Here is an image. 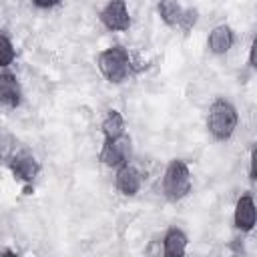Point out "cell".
<instances>
[{
    "label": "cell",
    "instance_id": "obj_1",
    "mask_svg": "<svg viewBox=\"0 0 257 257\" xmlns=\"http://www.w3.org/2000/svg\"><path fill=\"white\" fill-rule=\"evenodd\" d=\"M239 126V112L237 106L229 98H215L207 110V133L217 143H227L235 135Z\"/></svg>",
    "mask_w": 257,
    "mask_h": 257
},
{
    "label": "cell",
    "instance_id": "obj_2",
    "mask_svg": "<svg viewBox=\"0 0 257 257\" xmlns=\"http://www.w3.org/2000/svg\"><path fill=\"white\" fill-rule=\"evenodd\" d=\"M96 68L110 84H122L133 74V56L122 44H112L96 54Z\"/></svg>",
    "mask_w": 257,
    "mask_h": 257
},
{
    "label": "cell",
    "instance_id": "obj_3",
    "mask_svg": "<svg viewBox=\"0 0 257 257\" xmlns=\"http://www.w3.org/2000/svg\"><path fill=\"white\" fill-rule=\"evenodd\" d=\"M161 191L169 203H179L189 197V193L193 191V175L185 159H173L167 163L161 181Z\"/></svg>",
    "mask_w": 257,
    "mask_h": 257
},
{
    "label": "cell",
    "instance_id": "obj_4",
    "mask_svg": "<svg viewBox=\"0 0 257 257\" xmlns=\"http://www.w3.org/2000/svg\"><path fill=\"white\" fill-rule=\"evenodd\" d=\"M133 157V139L124 133L116 139H102V147L98 151V161L108 167V169H116L122 163L131 161Z\"/></svg>",
    "mask_w": 257,
    "mask_h": 257
},
{
    "label": "cell",
    "instance_id": "obj_5",
    "mask_svg": "<svg viewBox=\"0 0 257 257\" xmlns=\"http://www.w3.org/2000/svg\"><path fill=\"white\" fill-rule=\"evenodd\" d=\"M98 20L110 32H126L133 24L126 0H108L98 12Z\"/></svg>",
    "mask_w": 257,
    "mask_h": 257
},
{
    "label": "cell",
    "instance_id": "obj_6",
    "mask_svg": "<svg viewBox=\"0 0 257 257\" xmlns=\"http://www.w3.org/2000/svg\"><path fill=\"white\" fill-rule=\"evenodd\" d=\"M6 167L10 169L12 177L24 185H32L40 173V161L30 149H18Z\"/></svg>",
    "mask_w": 257,
    "mask_h": 257
},
{
    "label": "cell",
    "instance_id": "obj_7",
    "mask_svg": "<svg viewBox=\"0 0 257 257\" xmlns=\"http://www.w3.org/2000/svg\"><path fill=\"white\" fill-rule=\"evenodd\" d=\"M143 181H145L143 173L131 161H126V163H122L120 167L114 169V187L122 197L139 195V191L143 187Z\"/></svg>",
    "mask_w": 257,
    "mask_h": 257
},
{
    "label": "cell",
    "instance_id": "obj_8",
    "mask_svg": "<svg viewBox=\"0 0 257 257\" xmlns=\"http://www.w3.org/2000/svg\"><path fill=\"white\" fill-rule=\"evenodd\" d=\"M257 225V205L251 193H243L235 201L233 209V227L241 233H251Z\"/></svg>",
    "mask_w": 257,
    "mask_h": 257
},
{
    "label": "cell",
    "instance_id": "obj_9",
    "mask_svg": "<svg viewBox=\"0 0 257 257\" xmlns=\"http://www.w3.org/2000/svg\"><path fill=\"white\" fill-rule=\"evenodd\" d=\"M22 100L24 90L18 76L8 68H0V108H18Z\"/></svg>",
    "mask_w": 257,
    "mask_h": 257
},
{
    "label": "cell",
    "instance_id": "obj_10",
    "mask_svg": "<svg viewBox=\"0 0 257 257\" xmlns=\"http://www.w3.org/2000/svg\"><path fill=\"white\" fill-rule=\"evenodd\" d=\"M233 44H235V30L227 22H221L209 30L207 50L213 56H225L233 48Z\"/></svg>",
    "mask_w": 257,
    "mask_h": 257
},
{
    "label": "cell",
    "instance_id": "obj_11",
    "mask_svg": "<svg viewBox=\"0 0 257 257\" xmlns=\"http://www.w3.org/2000/svg\"><path fill=\"white\" fill-rule=\"evenodd\" d=\"M187 247H189V235L173 225L165 231L163 235V255L165 257H183L187 253Z\"/></svg>",
    "mask_w": 257,
    "mask_h": 257
},
{
    "label": "cell",
    "instance_id": "obj_12",
    "mask_svg": "<svg viewBox=\"0 0 257 257\" xmlns=\"http://www.w3.org/2000/svg\"><path fill=\"white\" fill-rule=\"evenodd\" d=\"M100 133H102V139H116V137L124 135L126 122H124L122 112L116 108H108L102 122H100Z\"/></svg>",
    "mask_w": 257,
    "mask_h": 257
},
{
    "label": "cell",
    "instance_id": "obj_13",
    "mask_svg": "<svg viewBox=\"0 0 257 257\" xmlns=\"http://www.w3.org/2000/svg\"><path fill=\"white\" fill-rule=\"evenodd\" d=\"M183 10H185V6L181 4V0H159L157 2V14L163 20V24L169 26V28L179 26Z\"/></svg>",
    "mask_w": 257,
    "mask_h": 257
},
{
    "label": "cell",
    "instance_id": "obj_14",
    "mask_svg": "<svg viewBox=\"0 0 257 257\" xmlns=\"http://www.w3.org/2000/svg\"><path fill=\"white\" fill-rule=\"evenodd\" d=\"M18 151V141L12 133L0 131V165H8V161Z\"/></svg>",
    "mask_w": 257,
    "mask_h": 257
},
{
    "label": "cell",
    "instance_id": "obj_15",
    "mask_svg": "<svg viewBox=\"0 0 257 257\" xmlns=\"http://www.w3.org/2000/svg\"><path fill=\"white\" fill-rule=\"evenodd\" d=\"M16 60V48L6 32H0V68H8Z\"/></svg>",
    "mask_w": 257,
    "mask_h": 257
},
{
    "label": "cell",
    "instance_id": "obj_16",
    "mask_svg": "<svg viewBox=\"0 0 257 257\" xmlns=\"http://www.w3.org/2000/svg\"><path fill=\"white\" fill-rule=\"evenodd\" d=\"M197 22H199V10H197V8H193V6H189V8H185V10H183V16H181V20H179V26H177V28H181L185 34H189V32L197 26Z\"/></svg>",
    "mask_w": 257,
    "mask_h": 257
},
{
    "label": "cell",
    "instance_id": "obj_17",
    "mask_svg": "<svg viewBox=\"0 0 257 257\" xmlns=\"http://www.w3.org/2000/svg\"><path fill=\"white\" fill-rule=\"evenodd\" d=\"M255 161H257V149L253 147L251 153H249V181L251 183H255V179H257V175H255Z\"/></svg>",
    "mask_w": 257,
    "mask_h": 257
},
{
    "label": "cell",
    "instance_id": "obj_18",
    "mask_svg": "<svg viewBox=\"0 0 257 257\" xmlns=\"http://www.w3.org/2000/svg\"><path fill=\"white\" fill-rule=\"evenodd\" d=\"M32 4L40 10H50V8H56L58 4H62V0H32Z\"/></svg>",
    "mask_w": 257,
    "mask_h": 257
},
{
    "label": "cell",
    "instance_id": "obj_19",
    "mask_svg": "<svg viewBox=\"0 0 257 257\" xmlns=\"http://www.w3.org/2000/svg\"><path fill=\"white\" fill-rule=\"evenodd\" d=\"M255 48H257V40H253L251 46H249V60H247V64H249L251 70L257 68V64H255Z\"/></svg>",
    "mask_w": 257,
    "mask_h": 257
},
{
    "label": "cell",
    "instance_id": "obj_20",
    "mask_svg": "<svg viewBox=\"0 0 257 257\" xmlns=\"http://www.w3.org/2000/svg\"><path fill=\"white\" fill-rule=\"evenodd\" d=\"M0 255H16V251H12V249H2Z\"/></svg>",
    "mask_w": 257,
    "mask_h": 257
}]
</instances>
